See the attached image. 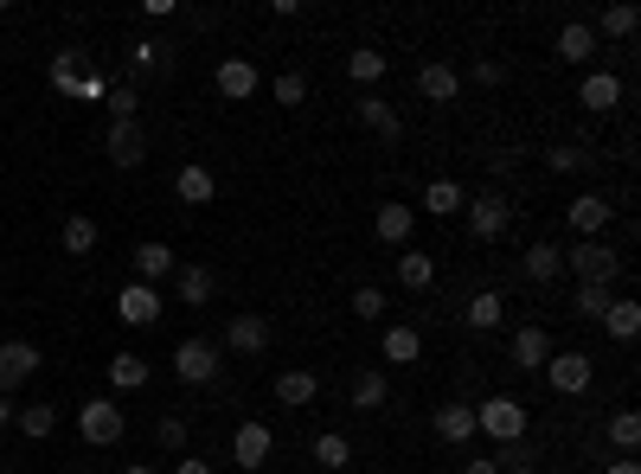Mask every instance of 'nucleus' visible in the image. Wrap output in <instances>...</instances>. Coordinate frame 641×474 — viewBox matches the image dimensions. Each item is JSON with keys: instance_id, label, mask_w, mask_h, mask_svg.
<instances>
[{"instance_id": "f257e3e1", "label": "nucleus", "mask_w": 641, "mask_h": 474, "mask_svg": "<svg viewBox=\"0 0 641 474\" xmlns=\"http://www.w3.org/2000/svg\"><path fill=\"white\" fill-rule=\"evenodd\" d=\"M527 404L513 398V392H494V398H482L475 404V437H488V442H500V449H520L527 442Z\"/></svg>"}, {"instance_id": "f03ea898", "label": "nucleus", "mask_w": 641, "mask_h": 474, "mask_svg": "<svg viewBox=\"0 0 641 474\" xmlns=\"http://www.w3.org/2000/svg\"><path fill=\"white\" fill-rule=\"evenodd\" d=\"M52 90L58 97H77V103H103L110 97V77L97 71V65L84 71V52H58L52 58Z\"/></svg>"}, {"instance_id": "7ed1b4c3", "label": "nucleus", "mask_w": 641, "mask_h": 474, "mask_svg": "<svg viewBox=\"0 0 641 474\" xmlns=\"http://www.w3.org/2000/svg\"><path fill=\"white\" fill-rule=\"evenodd\" d=\"M462 219H468V238L475 244H500L513 231V206H507V192H468Z\"/></svg>"}, {"instance_id": "20e7f679", "label": "nucleus", "mask_w": 641, "mask_h": 474, "mask_svg": "<svg viewBox=\"0 0 641 474\" xmlns=\"http://www.w3.org/2000/svg\"><path fill=\"white\" fill-rule=\"evenodd\" d=\"M565 269L571 276H577V283H616V276H622V256L609 251L604 238H577V244H571L565 251Z\"/></svg>"}, {"instance_id": "39448f33", "label": "nucleus", "mask_w": 641, "mask_h": 474, "mask_svg": "<svg viewBox=\"0 0 641 474\" xmlns=\"http://www.w3.org/2000/svg\"><path fill=\"white\" fill-rule=\"evenodd\" d=\"M219 372H225L219 340H180L174 346V378L180 385H219Z\"/></svg>"}, {"instance_id": "423d86ee", "label": "nucleus", "mask_w": 641, "mask_h": 474, "mask_svg": "<svg viewBox=\"0 0 641 474\" xmlns=\"http://www.w3.org/2000/svg\"><path fill=\"white\" fill-rule=\"evenodd\" d=\"M122 430H129V417H122L110 398H84V404H77V437L90 442V449H110V442H122Z\"/></svg>"}, {"instance_id": "0eeeda50", "label": "nucleus", "mask_w": 641, "mask_h": 474, "mask_svg": "<svg viewBox=\"0 0 641 474\" xmlns=\"http://www.w3.org/2000/svg\"><path fill=\"white\" fill-rule=\"evenodd\" d=\"M269 455H276V430L257 423V417H244V423L231 430V462L244 474H257V469H269Z\"/></svg>"}, {"instance_id": "6e6552de", "label": "nucleus", "mask_w": 641, "mask_h": 474, "mask_svg": "<svg viewBox=\"0 0 641 474\" xmlns=\"http://www.w3.org/2000/svg\"><path fill=\"white\" fill-rule=\"evenodd\" d=\"M545 378H552V392H559V398H584V392H590V378H597V360H590V353H577V346H571V353H552V360H545Z\"/></svg>"}, {"instance_id": "1a4fd4ad", "label": "nucleus", "mask_w": 641, "mask_h": 474, "mask_svg": "<svg viewBox=\"0 0 641 474\" xmlns=\"http://www.w3.org/2000/svg\"><path fill=\"white\" fill-rule=\"evenodd\" d=\"M38 365H45V353L33 340H0V398H13L26 378H38Z\"/></svg>"}, {"instance_id": "9d476101", "label": "nucleus", "mask_w": 641, "mask_h": 474, "mask_svg": "<svg viewBox=\"0 0 641 474\" xmlns=\"http://www.w3.org/2000/svg\"><path fill=\"white\" fill-rule=\"evenodd\" d=\"M545 360H552V333L539 328V321L513 328V340H507V365H513V372H545Z\"/></svg>"}, {"instance_id": "9b49d317", "label": "nucleus", "mask_w": 641, "mask_h": 474, "mask_svg": "<svg viewBox=\"0 0 641 474\" xmlns=\"http://www.w3.org/2000/svg\"><path fill=\"white\" fill-rule=\"evenodd\" d=\"M219 353H244V360L269 353V321H264V315H231V321H225V340H219Z\"/></svg>"}, {"instance_id": "f8f14e48", "label": "nucleus", "mask_w": 641, "mask_h": 474, "mask_svg": "<svg viewBox=\"0 0 641 474\" xmlns=\"http://www.w3.org/2000/svg\"><path fill=\"white\" fill-rule=\"evenodd\" d=\"M115 315H122V328H154V321L167 315V301H161V289H148V283H129V289L115 295Z\"/></svg>"}, {"instance_id": "ddd939ff", "label": "nucleus", "mask_w": 641, "mask_h": 474, "mask_svg": "<svg viewBox=\"0 0 641 474\" xmlns=\"http://www.w3.org/2000/svg\"><path fill=\"white\" fill-rule=\"evenodd\" d=\"M417 97H423V103H436V110H450L455 97H462V71H455V65H443V58L417 65Z\"/></svg>"}, {"instance_id": "4468645a", "label": "nucleus", "mask_w": 641, "mask_h": 474, "mask_svg": "<svg viewBox=\"0 0 641 474\" xmlns=\"http://www.w3.org/2000/svg\"><path fill=\"white\" fill-rule=\"evenodd\" d=\"M609 219H616V206H609L604 192H577V199L565 206V224L577 231V238H604Z\"/></svg>"}, {"instance_id": "2eb2a0df", "label": "nucleus", "mask_w": 641, "mask_h": 474, "mask_svg": "<svg viewBox=\"0 0 641 474\" xmlns=\"http://www.w3.org/2000/svg\"><path fill=\"white\" fill-rule=\"evenodd\" d=\"M212 84H219V97H225V103H251V97L264 90V71H257L251 58H225V65L212 71Z\"/></svg>"}, {"instance_id": "dca6fc26", "label": "nucleus", "mask_w": 641, "mask_h": 474, "mask_svg": "<svg viewBox=\"0 0 641 474\" xmlns=\"http://www.w3.org/2000/svg\"><path fill=\"white\" fill-rule=\"evenodd\" d=\"M430 430H436V442H450V449L475 442V404H462V398L436 404V410H430Z\"/></svg>"}, {"instance_id": "f3484780", "label": "nucleus", "mask_w": 641, "mask_h": 474, "mask_svg": "<svg viewBox=\"0 0 641 474\" xmlns=\"http://www.w3.org/2000/svg\"><path fill=\"white\" fill-rule=\"evenodd\" d=\"M103 154H110L115 167H142V161H148L142 122H110V129H103Z\"/></svg>"}, {"instance_id": "a211bd4d", "label": "nucleus", "mask_w": 641, "mask_h": 474, "mask_svg": "<svg viewBox=\"0 0 641 474\" xmlns=\"http://www.w3.org/2000/svg\"><path fill=\"white\" fill-rule=\"evenodd\" d=\"M577 103H584L590 115L622 110V77H616V71H584V84H577Z\"/></svg>"}, {"instance_id": "6ab92c4d", "label": "nucleus", "mask_w": 641, "mask_h": 474, "mask_svg": "<svg viewBox=\"0 0 641 474\" xmlns=\"http://www.w3.org/2000/svg\"><path fill=\"white\" fill-rule=\"evenodd\" d=\"M373 231H378V244H391V251H405L417 238V206H378V219H373Z\"/></svg>"}, {"instance_id": "aec40b11", "label": "nucleus", "mask_w": 641, "mask_h": 474, "mask_svg": "<svg viewBox=\"0 0 641 474\" xmlns=\"http://www.w3.org/2000/svg\"><path fill=\"white\" fill-rule=\"evenodd\" d=\"M353 115H360L373 135H385V142H398V135H405V115H398V103H385L378 90H366V97L353 103Z\"/></svg>"}, {"instance_id": "412c9836", "label": "nucleus", "mask_w": 641, "mask_h": 474, "mask_svg": "<svg viewBox=\"0 0 641 474\" xmlns=\"http://www.w3.org/2000/svg\"><path fill=\"white\" fill-rule=\"evenodd\" d=\"M346 404H353V410H385V404H391V378H385L378 365H360L353 385H346Z\"/></svg>"}, {"instance_id": "4be33fe9", "label": "nucleus", "mask_w": 641, "mask_h": 474, "mask_svg": "<svg viewBox=\"0 0 641 474\" xmlns=\"http://www.w3.org/2000/svg\"><path fill=\"white\" fill-rule=\"evenodd\" d=\"M129 256H135V283H148V289H154V283H167V276L180 269V256L167 251L161 238H148V244H135Z\"/></svg>"}, {"instance_id": "5701e85b", "label": "nucleus", "mask_w": 641, "mask_h": 474, "mask_svg": "<svg viewBox=\"0 0 641 474\" xmlns=\"http://www.w3.org/2000/svg\"><path fill=\"white\" fill-rule=\"evenodd\" d=\"M314 398H321V378H314V372H302V365L276 372V404H289V410H308Z\"/></svg>"}, {"instance_id": "b1692460", "label": "nucleus", "mask_w": 641, "mask_h": 474, "mask_svg": "<svg viewBox=\"0 0 641 474\" xmlns=\"http://www.w3.org/2000/svg\"><path fill=\"white\" fill-rule=\"evenodd\" d=\"M212 289H219V276H212L206 263H180V269H174V295H180L187 308H206Z\"/></svg>"}, {"instance_id": "393cba45", "label": "nucleus", "mask_w": 641, "mask_h": 474, "mask_svg": "<svg viewBox=\"0 0 641 474\" xmlns=\"http://www.w3.org/2000/svg\"><path fill=\"white\" fill-rule=\"evenodd\" d=\"M430 283H436V256H430V251H417V244H405V251H398V289L423 295Z\"/></svg>"}, {"instance_id": "a878e982", "label": "nucleus", "mask_w": 641, "mask_h": 474, "mask_svg": "<svg viewBox=\"0 0 641 474\" xmlns=\"http://www.w3.org/2000/svg\"><path fill=\"white\" fill-rule=\"evenodd\" d=\"M520 269H527V283L545 289V283H559V276H565V251H559V244H527Z\"/></svg>"}, {"instance_id": "bb28decb", "label": "nucleus", "mask_w": 641, "mask_h": 474, "mask_svg": "<svg viewBox=\"0 0 641 474\" xmlns=\"http://www.w3.org/2000/svg\"><path fill=\"white\" fill-rule=\"evenodd\" d=\"M174 192H180L187 206H212V199H219V180H212V167H199V161H187V167L174 174Z\"/></svg>"}, {"instance_id": "cd10ccee", "label": "nucleus", "mask_w": 641, "mask_h": 474, "mask_svg": "<svg viewBox=\"0 0 641 474\" xmlns=\"http://www.w3.org/2000/svg\"><path fill=\"white\" fill-rule=\"evenodd\" d=\"M552 52H559L565 65H590V58H597V33H590V20H571Z\"/></svg>"}, {"instance_id": "c85d7f7f", "label": "nucleus", "mask_w": 641, "mask_h": 474, "mask_svg": "<svg viewBox=\"0 0 641 474\" xmlns=\"http://www.w3.org/2000/svg\"><path fill=\"white\" fill-rule=\"evenodd\" d=\"M385 71H391V58H385L378 45H353V52H346V77H353L360 90H373Z\"/></svg>"}, {"instance_id": "c756f323", "label": "nucleus", "mask_w": 641, "mask_h": 474, "mask_svg": "<svg viewBox=\"0 0 641 474\" xmlns=\"http://www.w3.org/2000/svg\"><path fill=\"white\" fill-rule=\"evenodd\" d=\"M636 26H641V13L629 7V0H616V7H604V13L590 20V33H597V45H604V38H636Z\"/></svg>"}, {"instance_id": "7c9ffc66", "label": "nucleus", "mask_w": 641, "mask_h": 474, "mask_svg": "<svg viewBox=\"0 0 641 474\" xmlns=\"http://www.w3.org/2000/svg\"><path fill=\"white\" fill-rule=\"evenodd\" d=\"M500 315H507L500 289H475V295H468V308H462V321H468L475 333H494V328H500Z\"/></svg>"}, {"instance_id": "2f4dec72", "label": "nucleus", "mask_w": 641, "mask_h": 474, "mask_svg": "<svg viewBox=\"0 0 641 474\" xmlns=\"http://www.w3.org/2000/svg\"><path fill=\"white\" fill-rule=\"evenodd\" d=\"M378 353H385V360H398V365H417V360H423V333L398 321V328L378 333Z\"/></svg>"}, {"instance_id": "473e14b6", "label": "nucleus", "mask_w": 641, "mask_h": 474, "mask_svg": "<svg viewBox=\"0 0 641 474\" xmlns=\"http://www.w3.org/2000/svg\"><path fill=\"white\" fill-rule=\"evenodd\" d=\"M308 455H314V469H328V474L353 469V442L340 437V430H321V437L308 442Z\"/></svg>"}, {"instance_id": "72a5a7b5", "label": "nucleus", "mask_w": 641, "mask_h": 474, "mask_svg": "<svg viewBox=\"0 0 641 474\" xmlns=\"http://www.w3.org/2000/svg\"><path fill=\"white\" fill-rule=\"evenodd\" d=\"M604 333H609V340H622V346H629V340L641 333V301H629V295H616V301L604 308Z\"/></svg>"}, {"instance_id": "f704fd0d", "label": "nucleus", "mask_w": 641, "mask_h": 474, "mask_svg": "<svg viewBox=\"0 0 641 474\" xmlns=\"http://www.w3.org/2000/svg\"><path fill=\"white\" fill-rule=\"evenodd\" d=\"M462 206H468V192H462L455 180H430L423 186V212H430V219H462Z\"/></svg>"}, {"instance_id": "c9c22d12", "label": "nucleus", "mask_w": 641, "mask_h": 474, "mask_svg": "<svg viewBox=\"0 0 641 474\" xmlns=\"http://www.w3.org/2000/svg\"><path fill=\"white\" fill-rule=\"evenodd\" d=\"M154 378V365L142 360V353H110V385L115 392H142Z\"/></svg>"}, {"instance_id": "e433bc0d", "label": "nucleus", "mask_w": 641, "mask_h": 474, "mask_svg": "<svg viewBox=\"0 0 641 474\" xmlns=\"http://www.w3.org/2000/svg\"><path fill=\"white\" fill-rule=\"evenodd\" d=\"M13 430H20L26 442H45L52 430H58V410H52V404H26V410H13Z\"/></svg>"}, {"instance_id": "4c0bfd02", "label": "nucleus", "mask_w": 641, "mask_h": 474, "mask_svg": "<svg viewBox=\"0 0 641 474\" xmlns=\"http://www.w3.org/2000/svg\"><path fill=\"white\" fill-rule=\"evenodd\" d=\"M58 244H65V256H90V251H97V219H90V212H77V219H65V231H58Z\"/></svg>"}, {"instance_id": "58836bf2", "label": "nucleus", "mask_w": 641, "mask_h": 474, "mask_svg": "<svg viewBox=\"0 0 641 474\" xmlns=\"http://www.w3.org/2000/svg\"><path fill=\"white\" fill-rule=\"evenodd\" d=\"M609 301H616V289H604V283H577V295H571V315H577V321H604Z\"/></svg>"}, {"instance_id": "ea45409f", "label": "nucleus", "mask_w": 641, "mask_h": 474, "mask_svg": "<svg viewBox=\"0 0 641 474\" xmlns=\"http://www.w3.org/2000/svg\"><path fill=\"white\" fill-rule=\"evenodd\" d=\"M110 122H142V90L135 84H110Z\"/></svg>"}, {"instance_id": "a19ab883", "label": "nucleus", "mask_w": 641, "mask_h": 474, "mask_svg": "<svg viewBox=\"0 0 641 474\" xmlns=\"http://www.w3.org/2000/svg\"><path fill=\"white\" fill-rule=\"evenodd\" d=\"M346 308H353V321H385V289L378 283H360V289L346 295Z\"/></svg>"}, {"instance_id": "79ce46f5", "label": "nucleus", "mask_w": 641, "mask_h": 474, "mask_svg": "<svg viewBox=\"0 0 641 474\" xmlns=\"http://www.w3.org/2000/svg\"><path fill=\"white\" fill-rule=\"evenodd\" d=\"M609 442H616V455H636V442H641L636 410H616V417H609Z\"/></svg>"}, {"instance_id": "37998d69", "label": "nucleus", "mask_w": 641, "mask_h": 474, "mask_svg": "<svg viewBox=\"0 0 641 474\" xmlns=\"http://www.w3.org/2000/svg\"><path fill=\"white\" fill-rule=\"evenodd\" d=\"M545 167H552V174H584L590 154H584L577 142H559V147H545Z\"/></svg>"}, {"instance_id": "c03bdc74", "label": "nucleus", "mask_w": 641, "mask_h": 474, "mask_svg": "<svg viewBox=\"0 0 641 474\" xmlns=\"http://www.w3.org/2000/svg\"><path fill=\"white\" fill-rule=\"evenodd\" d=\"M269 90H276V103H289V110H302V103H308V77L302 71H283Z\"/></svg>"}, {"instance_id": "a18cd8bd", "label": "nucleus", "mask_w": 641, "mask_h": 474, "mask_svg": "<svg viewBox=\"0 0 641 474\" xmlns=\"http://www.w3.org/2000/svg\"><path fill=\"white\" fill-rule=\"evenodd\" d=\"M154 442H161L167 455H180V449H187V417H161V423H154Z\"/></svg>"}, {"instance_id": "49530a36", "label": "nucleus", "mask_w": 641, "mask_h": 474, "mask_svg": "<svg viewBox=\"0 0 641 474\" xmlns=\"http://www.w3.org/2000/svg\"><path fill=\"white\" fill-rule=\"evenodd\" d=\"M500 77H507V65H494V58H475L468 65V84H482V90H500Z\"/></svg>"}, {"instance_id": "de8ad7c7", "label": "nucleus", "mask_w": 641, "mask_h": 474, "mask_svg": "<svg viewBox=\"0 0 641 474\" xmlns=\"http://www.w3.org/2000/svg\"><path fill=\"white\" fill-rule=\"evenodd\" d=\"M129 65H135V71H154V65H161V45H154V38H135V45H129Z\"/></svg>"}, {"instance_id": "09e8293b", "label": "nucleus", "mask_w": 641, "mask_h": 474, "mask_svg": "<svg viewBox=\"0 0 641 474\" xmlns=\"http://www.w3.org/2000/svg\"><path fill=\"white\" fill-rule=\"evenodd\" d=\"M174 474H212V462H199V455H180V462H174Z\"/></svg>"}, {"instance_id": "8fccbe9b", "label": "nucleus", "mask_w": 641, "mask_h": 474, "mask_svg": "<svg viewBox=\"0 0 641 474\" xmlns=\"http://www.w3.org/2000/svg\"><path fill=\"white\" fill-rule=\"evenodd\" d=\"M462 474H500V462H494V455H475V462H468Z\"/></svg>"}, {"instance_id": "3c124183", "label": "nucleus", "mask_w": 641, "mask_h": 474, "mask_svg": "<svg viewBox=\"0 0 641 474\" xmlns=\"http://www.w3.org/2000/svg\"><path fill=\"white\" fill-rule=\"evenodd\" d=\"M604 474H641V469H636V455H622V462H604Z\"/></svg>"}, {"instance_id": "603ef678", "label": "nucleus", "mask_w": 641, "mask_h": 474, "mask_svg": "<svg viewBox=\"0 0 641 474\" xmlns=\"http://www.w3.org/2000/svg\"><path fill=\"white\" fill-rule=\"evenodd\" d=\"M500 474H532V462L527 455H513V462H500Z\"/></svg>"}, {"instance_id": "864d4df0", "label": "nucleus", "mask_w": 641, "mask_h": 474, "mask_svg": "<svg viewBox=\"0 0 641 474\" xmlns=\"http://www.w3.org/2000/svg\"><path fill=\"white\" fill-rule=\"evenodd\" d=\"M13 410H20V404H13V398H0V430H7V423H13Z\"/></svg>"}, {"instance_id": "5fc2aeb1", "label": "nucleus", "mask_w": 641, "mask_h": 474, "mask_svg": "<svg viewBox=\"0 0 641 474\" xmlns=\"http://www.w3.org/2000/svg\"><path fill=\"white\" fill-rule=\"evenodd\" d=\"M115 474H154V469H148V462H142V469H115Z\"/></svg>"}]
</instances>
